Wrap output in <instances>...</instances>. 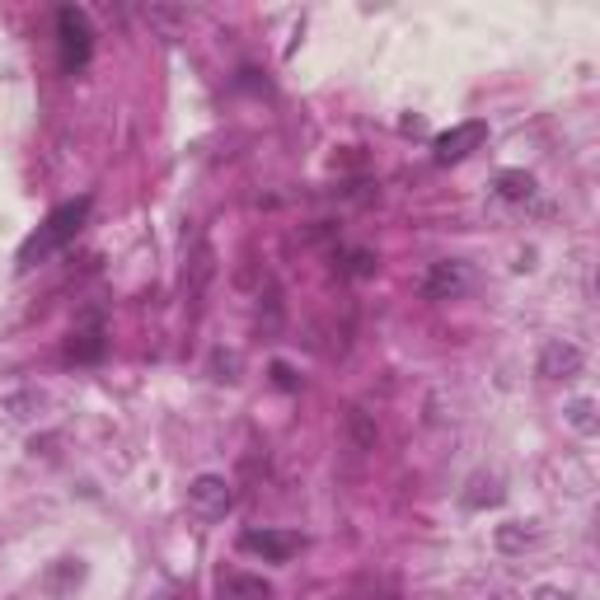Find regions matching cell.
<instances>
[{
    "instance_id": "6da1fadb",
    "label": "cell",
    "mask_w": 600,
    "mask_h": 600,
    "mask_svg": "<svg viewBox=\"0 0 600 600\" xmlns=\"http://www.w3.org/2000/svg\"><path fill=\"white\" fill-rule=\"evenodd\" d=\"M90 197H75V203H62V207H52L48 211V221L38 226L24 245H19V258H14V268L19 272H33L38 263H48V258L56 254V249H66L71 239L85 230V221H90Z\"/></svg>"
},
{
    "instance_id": "7a4b0ae2",
    "label": "cell",
    "mask_w": 600,
    "mask_h": 600,
    "mask_svg": "<svg viewBox=\"0 0 600 600\" xmlns=\"http://www.w3.org/2000/svg\"><path fill=\"white\" fill-rule=\"evenodd\" d=\"M56 52H62V71L80 75L94 56V24L80 6H62L56 10Z\"/></svg>"
},
{
    "instance_id": "3957f363",
    "label": "cell",
    "mask_w": 600,
    "mask_h": 600,
    "mask_svg": "<svg viewBox=\"0 0 600 600\" xmlns=\"http://www.w3.org/2000/svg\"><path fill=\"white\" fill-rule=\"evenodd\" d=\"M484 142H488V123H484V117H469V123H459V127L436 136V142H432V159H436V165H459V159L474 155Z\"/></svg>"
},
{
    "instance_id": "277c9868",
    "label": "cell",
    "mask_w": 600,
    "mask_h": 600,
    "mask_svg": "<svg viewBox=\"0 0 600 600\" xmlns=\"http://www.w3.org/2000/svg\"><path fill=\"white\" fill-rule=\"evenodd\" d=\"M188 507L203 516V521H226V511L235 507V493L221 474H197L188 484Z\"/></svg>"
},
{
    "instance_id": "5b68a950",
    "label": "cell",
    "mask_w": 600,
    "mask_h": 600,
    "mask_svg": "<svg viewBox=\"0 0 600 600\" xmlns=\"http://www.w3.org/2000/svg\"><path fill=\"white\" fill-rule=\"evenodd\" d=\"M239 549L258 554L263 563H291V558L306 549V539H300L296 530H245L239 535Z\"/></svg>"
},
{
    "instance_id": "8992f818",
    "label": "cell",
    "mask_w": 600,
    "mask_h": 600,
    "mask_svg": "<svg viewBox=\"0 0 600 600\" xmlns=\"http://www.w3.org/2000/svg\"><path fill=\"white\" fill-rule=\"evenodd\" d=\"M104 352H108V329H104V319H99V314H85V324H75V333H71L66 356H71L75 366H94V362H104Z\"/></svg>"
},
{
    "instance_id": "52a82bcc",
    "label": "cell",
    "mask_w": 600,
    "mask_h": 600,
    "mask_svg": "<svg viewBox=\"0 0 600 600\" xmlns=\"http://www.w3.org/2000/svg\"><path fill=\"white\" fill-rule=\"evenodd\" d=\"M465 287H469V272H465V263H451V258L432 263L427 277H423L427 300H455V296H465Z\"/></svg>"
},
{
    "instance_id": "ba28073f",
    "label": "cell",
    "mask_w": 600,
    "mask_h": 600,
    "mask_svg": "<svg viewBox=\"0 0 600 600\" xmlns=\"http://www.w3.org/2000/svg\"><path fill=\"white\" fill-rule=\"evenodd\" d=\"M577 371H582V348L563 343V338L545 343V352H539V375L545 380H572Z\"/></svg>"
},
{
    "instance_id": "9c48e42d",
    "label": "cell",
    "mask_w": 600,
    "mask_h": 600,
    "mask_svg": "<svg viewBox=\"0 0 600 600\" xmlns=\"http://www.w3.org/2000/svg\"><path fill=\"white\" fill-rule=\"evenodd\" d=\"M221 596H226V600H272V587L263 582V577L226 572V577H221Z\"/></svg>"
},
{
    "instance_id": "30bf717a",
    "label": "cell",
    "mask_w": 600,
    "mask_h": 600,
    "mask_svg": "<svg viewBox=\"0 0 600 600\" xmlns=\"http://www.w3.org/2000/svg\"><path fill=\"white\" fill-rule=\"evenodd\" d=\"M497 193H503L507 203H530V197H535V178L521 174V169H503V174H497Z\"/></svg>"
},
{
    "instance_id": "8fae6325",
    "label": "cell",
    "mask_w": 600,
    "mask_h": 600,
    "mask_svg": "<svg viewBox=\"0 0 600 600\" xmlns=\"http://www.w3.org/2000/svg\"><path fill=\"white\" fill-rule=\"evenodd\" d=\"M80 582H85V563H80V558H62V563L52 568V577H48V591L52 596H66Z\"/></svg>"
},
{
    "instance_id": "7c38bea8",
    "label": "cell",
    "mask_w": 600,
    "mask_h": 600,
    "mask_svg": "<svg viewBox=\"0 0 600 600\" xmlns=\"http://www.w3.org/2000/svg\"><path fill=\"white\" fill-rule=\"evenodd\" d=\"M535 539V530L530 526H521V521H507V526H497V549L503 554H521L526 545Z\"/></svg>"
},
{
    "instance_id": "4fadbf2b",
    "label": "cell",
    "mask_w": 600,
    "mask_h": 600,
    "mask_svg": "<svg viewBox=\"0 0 600 600\" xmlns=\"http://www.w3.org/2000/svg\"><path fill=\"white\" fill-rule=\"evenodd\" d=\"M568 423L577 427V432H596V404H591V399H572V404H568Z\"/></svg>"
},
{
    "instance_id": "5bb4252c",
    "label": "cell",
    "mask_w": 600,
    "mask_h": 600,
    "mask_svg": "<svg viewBox=\"0 0 600 600\" xmlns=\"http://www.w3.org/2000/svg\"><path fill=\"white\" fill-rule=\"evenodd\" d=\"M352 436H356V446H362V451L375 446V423H371L362 408H352Z\"/></svg>"
},
{
    "instance_id": "9a60e30c",
    "label": "cell",
    "mask_w": 600,
    "mask_h": 600,
    "mask_svg": "<svg viewBox=\"0 0 600 600\" xmlns=\"http://www.w3.org/2000/svg\"><path fill=\"white\" fill-rule=\"evenodd\" d=\"M268 375H272V385H277V390H287V394H296V390H300V375H296L287 362H272V366H268Z\"/></svg>"
},
{
    "instance_id": "2e32d148",
    "label": "cell",
    "mask_w": 600,
    "mask_h": 600,
    "mask_svg": "<svg viewBox=\"0 0 600 600\" xmlns=\"http://www.w3.org/2000/svg\"><path fill=\"white\" fill-rule=\"evenodd\" d=\"M352 272H356V277H371V272H375V258H371L366 249H362V254H352Z\"/></svg>"
},
{
    "instance_id": "e0dca14e",
    "label": "cell",
    "mask_w": 600,
    "mask_h": 600,
    "mask_svg": "<svg viewBox=\"0 0 600 600\" xmlns=\"http://www.w3.org/2000/svg\"><path fill=\"white\" fill-rule=\"evenodd\" d=\"M535 600H572V596H568V591H558V587H539Z\"/></svg>"
}]
</instances>
